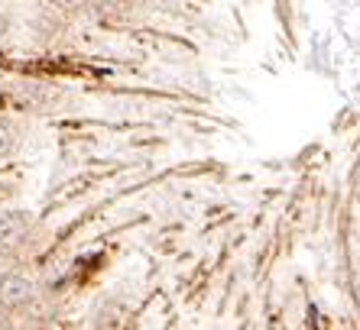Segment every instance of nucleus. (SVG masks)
Returning a JSON list of instances; mask_svg holds the SVG:
<instances>
[{
    "label": "nucleus",
    "mask_w": 360,
    "mask_h": 330,
    "mask_svg": "<svg viewBox=\"0 0 360 330\" xmlns=\"http://www.w3.org/2000/svg\"><path fill=\"white\" fill-rule=\"evenodd\" d=\"M36 233V217L26 207H4L0 211V256L13 259L26 253Z\"/></svg>",
    "instance_id": "1"
},
{
    "label": "nucleus",
    "mask_w": 360,
    "mask_h": 330,
    "mask_svg": "<svg viewBox=\"0 0 360 330\" xmlns=\"http://www.w3.org/2000/svg\"><path fill=\"white\" fill-rule=\"evenodd\" d=\"M36 282L33 275H26L23 269H4L0 272V311L4 314H17L36 301Z\"/></svg>",
    "instance_id": "2"
},
{
    "label": "nucleus",
    "mask_w": 360,
    "mask_h": 330,
    "mask_svg": "<svg viewBox=\"0 0 360 330\" xmlns=\"http://www.w3.org/2000/svg\"><path fill=\"white\" fill-rule=\"evenodd\" d=\"M17 146H20L17 130H13L7 120H0V162H7V159L17 156Z\"/></svg>",
    "instance_id": "3"
},
{
    "label": "nucleus",
    "mask_w": 360,
    "mask_h": 330,
    "mask_svg": "<svg viewBox=\"0 0 360 330\" xmlns=\"http://www.w3.org/2000/svg\"><path fill=\"white\" fill-rule=\"evenodd\" d=\"M42 4L49 13H78V10H84L88 0H42Z\"/></svg>",
    "instance_id": "4"
},
{
    "label": "nucleus",
    "mask_w": 360,
    "mask_h": 330,
    "mask_svg": "<svg viewBox=\"0 0 360 330\" xmlns=\"http://www.w3.org/2000/svg\"><path fill=\"white\" fill-rule=\"evenodd\" d=\"M10 36H13V20H10L7 13L0 10V49H4V46L10 42Z\"/></svg>",
    "instance_id": "5"
}]
</instances>
